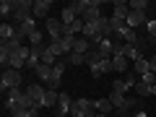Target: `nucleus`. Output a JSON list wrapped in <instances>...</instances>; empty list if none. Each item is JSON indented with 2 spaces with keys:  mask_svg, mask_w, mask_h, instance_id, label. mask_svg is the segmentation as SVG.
Masks as SVG:
<instances>
[{
  "mask_svg": "<svg viewBox=\"0 0 156 117\" xmlns=\"http://www.w3.org/2000/svg\"><path fill=\"white\" fill-rule=\"evenodd\" d=\"M112 68H115L117 73H130V60L125 55H115L112 57Z\"/></svg>",
  "mask_w": 156,
  "mask_h": 117,
  "instance_id": "nucleus-14",
  "label": "nucleus"
},
{
  "mask_svg": "<svg viewBox=\"0 0 156 117\" xmlns=\"http://www.w3.org/2000/svg\"><path fill=\"white\" fill-rule=\"evenodd\" d=\"M5 109L11 112L13 117H29L31 115V109H29L23 101H5Z\"/></svg>",
  "mask_w": 156,
  "mask_h": 117,
  "instance_id": "nucleus-8",
  "label": "nucleus"
},
{
  "mask_svg": "<svg viewBox=\"0 0 156 117\" xmlns=\"http://www.w3.org/2000/svg\"><path fill=\"white\" fill-rule=\"evenodd\" d=\"M146 31H148L151 39H156V21H154V18H148V23H146Z\"/></svg>",
  "mask_w": 156,
  "mask_h": 117,
  "instance_id": "nucleus-32",
  "label": "nucleus"
},
{
  "mask_svg": "<svg viewBox=\"0 0 156 117\" xmlns=\"http://www.w3.org/2000/svg\"><path fill=\"white\" fill-rule=\"evenodd\" d=\"M148 65H151V73H156V55L148 57Z\"/></svg>",
  "mask_w": 156,
  "mask_h": 117,
  "instance_id": "nucleus-35",
  "label": "nucleus"
},
{
  "mask_svg": "<svg viewBox=\"0 0 156 117\" xmlns=\"http://www.w3.org/2000/svg\"><path fill=\"white\" fill-rule=\"evenodd\" d=\"M76 18H78V16H76L73 11H70V8H62V16H60V21L65 23V26H70V23L76 21Z\"/></svg>",
  "mask_w": 156,
  "mask_h": 117,
  "instance_id": "nucleus-30",
  "label": "nucleus"
},
{
  "mask_svg": "<svg viewBox=\"0 0 156 117\" xmlns=\"http://www.w3.org/2000/svg\"><path fill=\"white\" fill-rule=\"evenodd\" d=\"M112 8H115V11H112V18H120V21H125V18H128V13H130V8H128V3H125V0H115V3H112Z\"/></svg>",
  "mask_w": 156,
  "mask_h": 117,
  "instance_id": "nucleus-12",
  "label": "nucleus"
},
{
  "mask_svg": "<svg viewBox=\"0 0 156 117\" xmlns=\"http://www.w3.org/2000/svg\"><path fill=\"white\" fill-rule=\"evenodd\" d=\"M57 101H60V91H50V89H47V94H44V101H42V109L57 107Z\"/></svg>",
  "mask_w": 156,
  "mask_h": 117,
  "instance_id": "nucleus-18",
  "label": "nucleus"
},
{
  "mask_svg": "<svg viewBox=\"0 0 156 117\" xmlns=\"http://www.w3.org/2000/svg\"><path fill=\"white\" fill-rule=\"evenodd\" d=\"M133 91H135V94L140 96V99H146V96H151V86H148V83H143V81H138Z\"/></svg>",
  "mask_w": 156,
  "mask_h": 117,
  "instance_id": "nucleus-27",
  "label": "nucleus"
},
{
  "mask_svg": "<svg viewBox=\"0 0 156 117\" xmlns=\"http://www.w3.org/2000/svg\"><path fill=\"white\" fill-rule=\"evenodd\" d=\"M89 50H94V47H91V39H86L83 34H81V37H76V47H73V52H78V55H86Z\"/></svg>",
  "mask_w": 156,
  "mask_h": 117,
  "instance_id": "nucleus-15",
  "label": "nucleus"
},
{
  "mask_svg": "<svg viewBox=\"0 0 156 117\" xmlns=\"http://www.w3.org/2000/svg\"><path fill=\"white\" fill-rule=\"evenodd\" d=\"M133 73L135 76H146V73H151V65H148V57H140V60H135L133 62Z\"/></svg>",
  "mask_w": 156,
  "mask_h": 117,
  "instance_id": "nucleus-17",
  "label": "nucleus"
},
{
  "mask_svg": "<svg viewBox=\"0 0 156 117\" xmlns=\"http://www.w3.org/2000/svg\"><path fill=\"white\" fill-rule=\"evenodd\" d=\"M29 55H31V47H26V44H23L21 50H16V52L11 55V60H8V68H13V70H21V68H26Z\"/></svg>",
  "mask_w": 156,
  "mask_h": 117,
  "instance_id": "nucleus-4",
  "label": "nucleus"
},
{
  "mask_svg": "<svg viewBox=\"0 0 156 117\" xmlns=\"http://www.w3.org/2000/svg\"><path fill=\"white\" fill-rule=\"evenodd\" d=\"M128 8H130V11H146V8H148V3H146V0H130Z\"/></svg>",
  "mask_w": 156,
  "mask_h": 117,
  "instance_id": "nucleus-31",
  "label": "nucleus"
},
{
  "mask_svg": "<svg viewBox=\"0 0 156 117\" xmlns=\"http://www.w3.org/2000/svg\"><path fill=\"white\" fill-rule=\"evenodd\" d=\"M135 104H138V101H135V99H133V96H128V99H125V104H122V107H120V109H117V112H115V115H117V117H128V115H130V109H133V107H135Z\"/></svg>",
  "mask_w": 156,
  "mask_h": 117,
  "instance_id": "nucleus-20",
  "label": "nucleus"
},
{
  "mask_svg": "<svg viewBox=\"0 0 156 117\" xmlns=\"http://www.w3.org/2000/svg\"><path fill=\"white\" fill-rule=\"evenodd\" d=\"M99 70H101V76L109 73V70H115V68H112V60H101V62H99Z\"/></svg>",
  "mask_w": 156,
  "mask_h": 117,
  "instance_id": "nucleus-33",
  "label": "nucleus"
},
{
  "mask_svg": "<svg viewBox=\"0 0 156 117\" xmlns=\"http://www.w3.org/2000/svg\"><path fill=\"white\" fill-rule=\"evenodd\" d=\"M81 112H94V101H89V99H76V101H73L70 115L76 117V115H81Z\"/></svg>",
  "mask_w": 156,
  "mask_h": 117,
  "instance_id": "nucleus-13",
  "label": "nucleus"
},
{
  "mask_svg": "<svg viewBox=\"0 0 156 117\" xmlns=\"http://www.w3.org/2000/svg\"><path fill=\"white\" fill-rule=\"evenodd\" d=\"M0 13H3V18L13 16V13H16V5H13V0H3V3H0Z\"/></svg>",
  "mask_w": 156,
  "mask_h": 117,
  "instance_id": "nucleus-25",
  "label": "nucleus"
},
{
  "mask_svg": "<svg viewBox=\"0 0 156 117\" xmlns=\"http://www.w3.org/2000/svg\"><path fill=\"white\" fill-rule=\"evenodd\" d=\"M44 94H47V89H44L42 83H29V86H26V96H29L31 101H37L39 107H42V101H44Z\"/></svg>",
  "mask_w": 156,
  "mask_h": 117,
  "instance_id": "nucleus-6",
  "label": "nucleus"
},
{
  "mask_svg": "<svg viewBox=\"0 0 156 117\" xmlns=\"http://www.w3.org/2000/svg\"><path fill=\"white\" fill-rule=\"evenodd\" d=\"M151 96H156V83H154V86H151Z\"/></svg>",
  "mask_w": 156,
  "mask_h": 117,
  "instance_id": "nucleus-36",
  "label": "nucleus"
},
{
  "mask_svg": "<svg viewBox=\"0 0 156 117\" xmlns=\"http://www.w3.org/2000/svg\"><path fill=\"white\" fill-rule=\"evenodd\" d=\"M125 23H128L130 29H135V26H146V23H148V18H146V11H130V13H128V18H125Z\"/></svg>",
  "mask_w": 156,
  "mask_h": 117,
  "instance_id": "nucleus-9",
  "label": "nucleus"
},
{
  "mask_svg": "<svg viewBox=\"0 0 156 117\" xmlns=\"http://www.w3.org/2000/svg\"><path fill=\"white\" fill-rule=\"evenodd\" d=\"M94 109L99 112V115H112V112H115V104H112L109 99H96L94 101Z\"/></svg>",
  "mask_w": 156,
  "mask_h": 117,
  "instance_id": "nucleus-16",
  "label": "nucleus"
},
{
  "mask_svg": "<svg viewBox=\"0 0 156 117\" xmlns=\"http://www.w3.org/2000/svg\"><path fill=\"white\" fill-rule=\"evenodd\" d=\"M21 83H23L21 70H13V68H5V70H3V78H0V89H3V91L21 89Z\"/></svg>",
  "mask_w": 156,
  "mask_h": 117,
  "instance_id": "nucleus-1",
  "label": "nucleus"
},
{
  "mask_svg": "<svg viewBox=\"0 0 156 117\" xmlns=\"http://www.w3.org/2000/svg\"><path fill=\"white\" fill-rule=\"evenodd\" d=\"M50 8H52V3L50 0H34V18H50Z\"/></svg>",
  "mask_w": 156,
  "mask_h": 117,
  "instance_id": "nucleus-10",
  "label": "nucleus"
},
{
  "mask_svg": "<svg viewBox=\"0 0 156 117\" xmlns=\"http://www.w3.org/2000/svg\"><path fill=\"white\" fill-rule=\"evenodd\" d=\"M13 37H16V29H13L11 23H3V26H0V39H3V42H11Z\"/></svg>",
  "mask_w": 156,
  "mask_h": 117,
  "instance_id": "nucleus-21",
  "label": "nucleus"
},
{
  "mask_svg": "<svg viewBox=\"0 0 156 117\" xmlns=\"http://www.w3.org/2000/svg\"><path fill=\"white\" fill-rule=\"evenodd\" d=\"M42 44H44V34L39 31V29L29 34V47H42Z\"/></svg>",
  "mask_w": 156,
  "mask_h": 117,
  "instance_id": "nucleus-22",
  "label": "nucleus"
},
{
  "mask_svg": "<svg viewBox=\"0 0 156 117\" xmlns=\"http://www.w3.org/2000/svg\"><path fill=\"white\" fill-rule=\"evenodd\" d=\"M73 101L76 99H70V96L65 94V91H60V101H57V117H65V115H70V109H73Z\"/></svg>",
  "mask_w": 156,
  "mask_h": 117,
  "instance_id": "nucleus-7",
  "label": "nucleus"
},
{
  "mask_svg": "<svg viewBox=\"0 0 156 117\" xmlns=\"http://www.w3.org/2000/svg\"><path fill=\"white\" fill-rule=\"evenodd\" d=\"M47 34H50L52 42H60L62 37H65V23L60 21V18H47Z\"/></svg>",
  "mask_w": 156,
  "mask_h": 117,
  "instance_id": "nucleus-5",
  "label": "nucleus"
},
{
  "mask_svg": "<svg viewBox=\"0 0 156 117\" xmlns=\"http://www.w3.org/2000/svg\"><path fill=\"white\" fill-rule=\"evenodd\" d=\"M65 60H68V65H86V55H78V52H70Z\"/></svg>",
  "mask_w": 156,
  "mask_h": 117,
  "instance_id": "nucleus-28",
  "label": "nucleus"
},
{
  "mask_svg": "<svg viewBox=\"0 0 156 117\" xmlns=\"http://www.w3.org/2000/svg\"><path fill=\"white\" fill-rule=\"evenodd\" d=\"M99 62H101V55H99V50H89V52H86V65H89V68L99 65Z\"/></svg>",
  "mask_w": 156,
  "mask_h": 117,
  "instance_id": "nucleus-23",
  "label": "nucleus"
},
{
  "mask_svg": "<svg viewBox=\"0 0 156 117\" xmlns=\"http://www.w3.org/2000/svg\"><path fill=\"white\" fill-rule=\"evenodd\" d=\"M125 99H128V96H125V94H117V91H112V94H109V101L115 104V112L125 104Z\"/></svg>",
  "mask_w": 156,
  "mask_h": 117,
  "instance_id": "nucleus-29",
  "label": "nucleus"
},
{
  "mask_svg": "<svg viewBox=\"0 0 156 117\" xmlns=\"http://www.w3.org/2000/svg\"><path fill=\"white\" fill-rule=\"evenodd\" d=\"M140 81L148 83V86H154V83H156V73H146V76H140Z\"/></svg>",
  "mask_w": 156,
  "mask_h": 117,
  "instance_id": "nucleus-34",
  "label": "nucleus"
},
{
  "mask_svg": "<svg viewBox=\"0 0 156 117\" xmlns=\"http://www.w3.org/2000/svg\"><path fill=\"white\" fill-rule=\"evenodd\" d=\"M34 73H37V78H39V81L50 83V78H52V68H50V65H44V62H42V65H39Z\"/></svg>",
  "mask_w": 156,
  "mask_h": 117,
  "instance_id": "nucleus-19",
  "label": "nucleus"
},
{
  "mask_svg": "<svg viewBox=\"0 0 156 117\" xmlns=\"http://www.w3.org/2000/svg\"><path fill=\"white\" fill-rule=\"evenodd\" d=\"M81 3H83V23H96L101 18V13H99V0H81Z\"/></svg>",
  "mask_w": 156,
  "mask_h": 117,
  "instance_id": "nucleus-3",
  "label": "nucleus"
},
{
  "mask_svg": "<svg viewBox=\"0 0 156 117\" xmlns=\"http://www.w3.org/2000/svg\"><path fill=\"white\" fill-rule=\"evenodd\" d=\"M96 50H99L101 60H112V57H115V42H112V39H101Z\"/></svg>",
  "mask_w": 156,
  "mask_h": 117,
  "instance_id": "nucleus-11",
  "label": "nucleus"
},
{
  "mask_svg": "<svg viewBox=\"0 0 156 117\" xmlns=\"http://www.w3.org/2000/svg\"><path fill=\"white\" fill-rule=\"evenodd\" d=\"M13 5H16L13 18H16L18 23H26V21L34 18V0H13Z\"/></svg>",
  "mask_w": 156,
  "mask_h": 117,
  "instance_id": "nucleus-2",
  "label": "nucleus"
},
{
  "mask_svg": "<svg viewBox=\"0 0 156 117\" xmlns=\"http://www.w3.org/2000/svg\"><path fill=\"white\" fill-rule=\"evenodd\" d=\"M112 91H117V94H128V91H133V89L125 83L122 78H115V81H112Z\"/></svg>",
  "mask_w": 156,
  "mask_h": 117,
  "instance_id": "nucleus-24",
  "label": "nucleus"
},
{
  "mask_svg": "<svg viewBox=\"0 0 156 117\" xmlns=\"http://www.w3.org/2000/svg\"><path fill=\"white\" fill-rule=\"evenodd\" d=\"M23 96H26V91H21V89L5 91V101H23Z\"/></svg>",
  "mask_w": 156,
  "mask_h": 117,
  "instance_id": "nucleus-26",
  "label": "nucleus"
},
{
  "mask_svg": "<svg viewBox=\"0 0 156 117\" xmlns=\"http://www.w3.org/2000/svg\"><path fill=\"white\" fill-rule=\"evenodd\" d=\"M96 117H117V115H96Z\"/></svg>",
  "mask_w": 156,
  "mask_h": 117,
  "instance_id": "nucleus-37",
  "label": "nucleus"
}]
</instances>
